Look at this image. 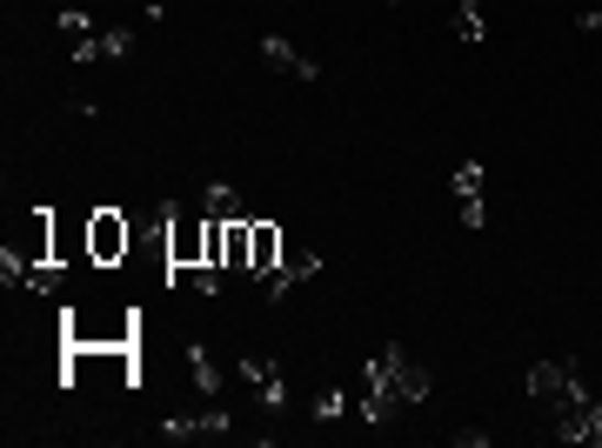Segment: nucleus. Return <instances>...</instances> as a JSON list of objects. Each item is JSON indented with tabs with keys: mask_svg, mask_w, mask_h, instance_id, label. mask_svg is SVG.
Returning a JSON list of instances; mask_svg holds the SVG:
<instances>
[{
	"mask_svg": "<svg viewBox=\"0 0 602 448\" xmlns=\"http://www.w3.org/2000/svg\"><path fill=\"white\" fill-rule=\"evenodd\" d=\"M141 341V308H67L61 315V348H128Z\"/></svg>",
	"mask_w": 602,
	"mask_h": 448,
	"instance_id": "obj_1",
	"label": "nucleus"
},
{
	"mask_svg": "<svg viewBox=\"0 0 602 448\" xmlns=\"http://www.w3.org/2000/svg\"><path fill=\"white\" fill-rule=\"evenodd\" d=\"M167 215V282L182 267H201L208 261V215H188V208H161Z\"/></svg>",
	"mask_w": 602,
	"mask_h": 448,
	"instance_id": "obj_2",
	"label": "nucleus"
},
{
	"mask_svg": "<svg viewBox=\"0 0 602 448\" xmlns=\"http://www.w3.org/2000/svg\"><path fill=\"white\" fill-rule=\"evenodd\" d=\"M134 254V221L121 208H88V261L95 267H121Z\"/></svg>",
	"mask_w": 602,
	"mask_h": 448,
	"instance_id": "obj_3",
	"label": "nucleus"
},
{
	"mask_svg": "<svg viewBox=\"0 0 602 448\" xmlns=\"http://www.w3.org/2000/svg\"><path fill=\"white\" fill-rule=\"evenodd\" d=\"M529 395L549 402V408H562V402H576V395H589V389H582L576 362H536V369H529Z\"/></svg>",
	"mask_w": 602,
	"mask_h": 448,
	"instance_id": "obj_4",
	"label": "nucleus"
},
{
	"mask_svg": "<svg viewBox=\"0 0 602 448\" xmlns=\"http://www.w3.org/2000/svg\"><path fill=\"white\" fill-rule=\"evenodd\" d=\"M134 54V28H95L88 41H67V61H128Z\"/></svg>",
	"mask_w": 602,
	"mask_h": 448,
	"instance_id": "obj_5",
	"label": "nucleus"
},
{
	"mask_svg": "<svg viewBox=\"0 0 602 448\" xmlns=\"http://www.w3.org/2000/svg\"><path fill=\"white\" fill-rule=\"evenodd\" d=\"M382 369H388V389H395V402L408 408V402H428V369H415L402 348H388L382 354Z\"/></svg>",
	"mask_w": 602,
	"mask_h": 448,
	"instance_id": "obj_6",
	"label": "nucleus"
},
{
	"mask_svg": "<svg viewBox=\"0 0 602 448\" xmlns=\"http://www.w3.org/2000/svg\"><path fill=\"white\" fill-rule=\"evenodd\" d=\"M275 267H282V228L248 221V275H275Z\"/></svg>",
	"mask_w": 602,
	"mask_h": 448,
	"instance_id": "obj_7",
	"label": "nucleus"
},
{
	"mask_svg": "<svg viewBox=\"0 0 602 448\" xmlns=\"http://www.w3.org/2000/svg\"><path fill=\"white\" fill-rule=\"evenodd\" d=\"M262 61L275 67V74H295V80H321V61H308L302 47H288L282 34H262Z\"/></svg>",
	"mask_w": 602,
	"mask_h": 448,
	"instance_id": "obj_8",
	"label": "nucleus"
},
{
	"mask_svg": "<svg viewBox=\"0 0 602 448\" xmlns=\"http://www.w3.org/2000/svg\"><path fill=\"white\" fill-rule=\"evenodd\" d=\"M482 174H489L482 161H462V167H456V201H462V228H482V221H489V208H482Z\"/></svg>",
	"mask_w": 602,
	"mask_h": 448,
	"instance_id": "obj_9",
	"label": "nucleus"
},
{
	"mask_svg": "<svg viewBox=\"0 0 602 448\" xmlns=\"http://www.w3.org/2000/svg\"><path fill=\"white\" fill-rule=\"evenodd\" d=\"M234 428V415L228 408H208V415H167L161 422V435L167 441H195V435H228Z\"/></svg>",
	"mask_w": 602,
	"mask_h": 448,
	"instance_id": "obj_10",
	"label": "nucleus"
},
{
	"mask_svg": "<svg viewBox=\"0 0 602 448\" xmlns=\"http://www.w3.org/2000/svg\"><path fill=\"white\" fill-rule=\"evenodd\" d=\"M315 275H321V261H315V254H295V261H282V267H275V275H262V295H269V302H282V295H295V288H302V282H315Z\"/></svg>",
	"mask_w": 602,
	"mask_h": 448,
	"instance_id": "obj_11",
	"label": "nucleus"
},
{
	"mask_svg": "<svg viewBox=\"0 0 602 448\" xmlns=\"http://www.w3.org/2000/svg\"><path fill=\"white\" fill-rule=\"evenodd\" d=\"M14 254H21V261H54V208H34V215H28V234H21Z\"/></svg>",
	"mask_w": 602,
	"mask_h": 448,
	"instance_id": "obj_12",
	"label": "nucleus"
},
{
	"mask_svg": "<svg viewBox=\"0 0 602 448\" xmlns=\"http://www.w3.org/2000/svg\"><path fill=\"white\" fill-rule=\"evenodd\" d=\"M188 382H195L201 395H221V369H215V354H208L201 341H188Z\"/></svg>",
	"mask_w": 602,
	"mask_h": 448,
	"instance_id": "obj_13",
	"label": "nucleus"
},
{
	"mask_svg": "<svg viewBox=\"0 0 602 448\" xmlns=\"http://www.w3.org/2000/svg\"><path fill=\"white\" fill-rule=\"evenodd\" d=\"M489 21H482V0H456V41H482Z\"/></svg>",
	"mask_w": 602,
	"mask_h": 448,
	"instance_id": "obj_14",
	"label": "nucleus"
},
{
	"mask_svg": "<svg viewBox=\"0 0 602 448\" xmlns=\"http://www.w3.org/2000/svg\"><path fill=\"white\" fill-rule=\"evenodd\" d=\"M208 215H215V221H241V195H234L228 182H208Z\"/></svg>",
	"mask_w": 602,
	"mask_h": 448,
	"instance_id": "obj_15",
	"label": "nucleus"
},
{
	"mask_svg": "<svg viewBox=\"0 0 602 448\" xmlns=\"http://www.w3.org/2000/svg\"><path fill=\"white\" fill-rule=\"evenodd\" d=\"M234 375H241L248 389H269V382H275L282 369H275V362H262V354H241V362H234Z\"/></svg>",
	"mask_w": 602,
	"mask_h": 448,
	"instance_id": "obj_16",
	"label": "nucleus"
},
{
	"mask_svg": "<svg viewBox=\"0 0 602 448\" xmlns=\"http://www.w3.org/2000/svg\"><path fill=\"white\" fill-rule=\"evenodd\" d=\"M308 415H315V422H341V415H349V395H341V389H321V395L308 402Z\"/></svg>",
	"mask_w": 602,
	"mask_h": 448,
	"instance_id": "obj_17",
	"label": "nucleus"
},
{
	"mask_svg": "<svg viewBox=\"0 0 602 448\" xmlns=\"http://www.w3.org/2000/svg\"><path fill=\"white\" fill-rule=\"evenodd\" d=\"M221 261L248 275V221H228V248H221Z\"/></svg>",
	"mask_w": 602,
	"mask_h": 448,
	"instance_id": "obj_18",
	"label": "nucleus"
},
{
	"mask_svg": "<svg viewBox=\"0 0 602 448\" xmlns=\"http://www.w3.org/2000/svg\"><path fill=\"white\" fill-rule=\"evenodd\" d=\"M61 34H67V41H88V34H95V21L80 14V8H67V14H61Z\"/></svg>",
	"mask_w": 602,
	"mask_h": 448,
	"instance_id": "obj_19",
	"label": "nucleus"
},
{
	"mask_svg": "<svg viewBox=\"0 0 602 448\" xmlns=\"http://www.w3.org/2000/svg\"><path fill=\"white\" fill-rule=\"evenodd\" d=\"M188 275H195V288H201V295H221V267H208V261H201V267H188Z\"/></svg>",
	"mask_w": 602,
	"mask_h": 448,
	"instance_id": "obj_20",
	"label": "nucleus"
},
{
	"mask_svg": "<svg viewBox=\"0 0 602 448\" xmlns=\"http://www.w3.org/2000/svg\"><path fill=\"white\" fill-rule=\"evenodd\" d=\"M254 395H262V408H288V382H282V375H275L269 389H254Z\"/></svg>",
	"mask_w": 602,
	"mask_h": 448,
	"instance_id": "obj_21",
	"label": "nucleus"
},
{
	"mask_svg": "<svg viewBox=\"0 0 602 448\" xmlns=\"http://www.w3.org/2000/svg\"><path fill=\"white\" fill-rule=\"evenodd\" d=\"M589 441H595V448H602V402H595V408H589Z\"/></svg>",
	"mask_w": 602,
	"mask_h": 448,
	"instance_id": "obj_22",
	"label": "nucleus"
},
{
	"mask_svg": "<svg viewBox=\"0 0 602 448\" xmlns=\"http://www.w3.org/2000/svg\"><path fill=\"white\" fill-rule=\"evenodd\" d=\"M576 28H582V34H602V14H576Z\"/></svg>",
	"mask_w": 602,
	"mask_h": 448,
	"instance_id": "obj_23",
	"label": "nucleus"
}]
</instances>
